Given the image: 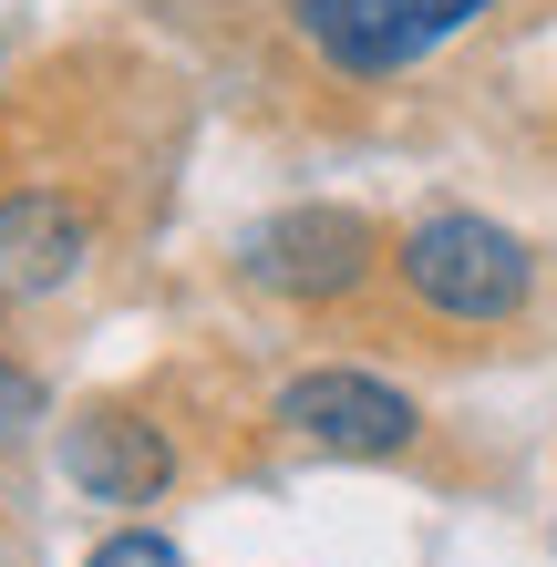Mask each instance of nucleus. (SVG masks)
<instances>
[{
	"mask_svg": "<svg viewBox=\"0 0 557 567\" xmlns=\"http://www.w3.org/2000/svg\"><path fill=\"white\" fill-rule=\"evenodd\" d=\"M392 279H403L413 310H434V320H454V330H506V320L537 299V248L516 238V227L475 217V207H444V217L403 227Z\"/></svg>",
	"mask_w": 557,
	"mask_h": 567,
	"instance_id": "obj_1",
	"label": "nucleus"
},
{
	"mask_svg": "<svg viewBox=\"0 0 557 567\" xmlns=\"http://www.w3.org/2000/svg\"><path fill=\"white\" fill-rule=\"evenodd\" d=\"M506 0H289V31L320 73L341 83H392L413 62L454 52L475 21H496Z\"/></svg>",
	"mask_w": 557,
	"mask_h": 567,
	"instance_id": "obj_2",
	"label": "nucleus"
},
{
	"mask_svg": "<svg viewBox=\"0 0 557 567\" xmlns=\"http://www.w3.org/2000/svg\"><path fill=\"white\" fill-rule=\"evenodd\" d=\"M238 269L269 299H300V310H331L382 269V227L362 207H279L269 227L238 238Z\"/></svg>",
	"mask_w": 557,
	"mask_h": 567,
	"instance_id": "obj_3",
	"label": "nucleus"
},
{
	"mask_svg": "<svg viewBox=\"0 0 557 567\" xmlns=\"http://www.w3.org/2000/svg\"><path fill=\"white\" fill-rule=\"evenodd\" d=\"M279 433L310 454H341V464H392V454H413L423 413L403 382L362 372V361H320V372L279 382Z\"/></svg>",
	"mask_w": 557,
	"mask_h": 567,
	"instance_id": "obj_4",
	"label": "nucleus"
},
{
	"mask_svg": "<svg viewBox=\"0 0 557 567\" xmlns=\"http://www.w3.org/2000/svg\"><path fill=\"white\" fill-rule=\"evenodd\" d=\"M93 269V207L62 186H11L0 196V299H52Z\"/></svg>",
	"mask_w": 557,
	"mask_h": 567,
	"instance_id": "obj_5",
	"label": "nucleus"
},
{
	"mask_svg": "<svg viewBox=\"0 0 557 567\" xmlns=\"http://www.w3.org/2000/svg\"><path fill=\"white\" fill-rule=\"evenodd\" d=\"M62 475H73L93 506H145V495L176 485V444L155 433L145 413H83L73 433H62Z\"/></svg>",
	"mask_w": 557,
	"mask_h": 567,
	"instance_id": "obj_6",
	"label": "nucleus"
},
{
	"mask_svg": "<svg viewBox=\"0 0 557 567\" xmlns=\"http://www.w3.org/2000/svg\"><path fill=\"white\" fill-rule=\"evenodd\" d=\"M31 423H42V372L31 361H0V444H21Z\"/></svg>",
	"mask_w": 557,
	"mask_h": 567,
	"instance_id": "obj_7",
	"label": "nucleus"
},
{
	"mask_svg": "<svg viewBox=\"0 0 557 567\" xmlns=\"http://www.w3.org/2000/svg\"><path fill=\"white\" fill-rule=\"evenodd\" d=\"M83 567H186V557H176L166 537H155V526H124V537H104Z\"/></svg>",
	"mask_w": 557,
	"mask_h": 567,
	"instance_id": "obj_8",
	"label": "nucleus"
}]
</instances>
